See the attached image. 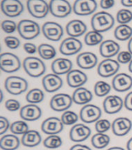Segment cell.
Here are the masks:
<instances>
[{"mask_svg": "<svg viewBox=\"0 0 132 150\" xmlns=\"http://www.w3.org/2000/svg\"><path fill=\"white\" fill-rule=\"evenodd\" d=\"M114 18L111 13L101 11L92 16L90 24L93 30L101 33L111 30L114 25Z\"/></svg>", "mask_w": 132, "mask_h": 150, "instance_id": "obj_1", "label": "cell"}, {"mask_svg": "<svg viewBox=\"0 0 132 150\" xmlns=\"http://www.w3.org/2000/svg\"><path fill=\"white\" fill-rule=\"evenodd\" d=\"M23 67L29 76L39 77L46 72V65L43 60L36 57H27L23 62Z\"/></svg>", "mask_w": 132, "mask_h": 150, "instance_id": "obj_2", "label": "cell"}, {"mask_svg": "<svg viewBox=\"0 0 132 150\" xmlns=\"http://www.w3.org/2000/svg\"><path fill=\"white\" fill-rule=\"evenodd\" d=\"M17 30L22 38L29 40L38 37L40 27L36 22L30 19H22L18 24Z\"/></svg>", "mask_w": 132, "mask_h": 150, "instance_id": "obj_3", "label": "cell"}, {"mask_svg": "<svg viewBox=\"0 0 132 150\" xmlns=\"http://www.w3.org/2000/svg\"><path fill=\"white\" fill-rule=\"evenodd\" d=\"M5 88L10 94L19 95L28 88V82L25 78L19 76H9L5 81Z\"/></svg>", "mask_w": 132, "mask_h": 150, "instance_id": "obj_4", "label": "cell"}, {"mask_svg": "<svg viewBox=\"0 0 132 150\" xmlns=\"http://www.w3.org/2000/svg\"><path fill=\"white\" fill-rule=\"evenodd\" d=\"M0 67L2 71L6 73H13L20 69L21 62L16 54L6 52L0 56Z\"/></svg>", "mask_w": 132, "mask_h": 150, "instance_id": "obj_5", "label": "cell"}, {"mask_svg": "<svg viewBox=\"0 0 132 150\" xmlns=\"http://www.w3.org/2000/svg\"><path fill=\"white\" fill-rule=\"evenodd\" d=\"M26 6L29 13L36 19L46 17L49 12V6L44 0H28Z\"/></svg>", "mask_w": 132, "mask_h": 150, "instance_id": "obj_6", "label": "cell"}, {"mask_svg": "<svg viewBox=\"0 0 132 150\" xmlns=\"http://www.w3.org/2000/svg\"><path fill=\"white\" fill-rule=\"evenodd\" d=\"M49 6L50 13L57 18L66 17L73 9L71 3L66 0H51Z\"/></svg>", "mask_w": 132, "mask_h": 150, "instance_id": "obj_7", "label": "cell"}, {"mask_svg": "<svg viewBox=\"0 0 132 150\" xmlns=\"http://www.w3.org/2000/svg\"><path fill=\"white\" fill-rule=\"evenodd\" d=\"M101 115L102 112L100 108L91 104L83 105V107L80 111V120L87 124L97 122L101 117Z\"/></svg>", "mask_w": 132, "mask_h": 150, "instance_id": "obj_8", "label": "cell"}, {"mask_svg": "<svg viewBox=\"0 0 132 150\" xmlns=\"http://www.w3.org/2000/svg\"><path fill=\"white\" fill-rule=\"evenodd\" d=\"M73 98L71 95L64 93L55 94L49 101V106L55 112H66L73 104Z\"/></svg>", "mask_w": 132, "mask_h": 150, "instance_id": "obj_9", "label": "cell"}, {"mask_svg": "<svg viewBox=\"0 0 132 150\" xmlns=\"http://www.w3.org/2000/svg\"><path fill=\"white\" fill-rule=\"evenodd\" d=\"M120 69L118 61L111 58L104 59L98 64L97 74L102 77H110L117 74Z\"/></svg>", "mask_w": 132, "mask_h": 150, "instance_id": "obj_10", "label": "cell"}, {"mask_svg": "<svg viewBox=\"0 0 132 150\" xmlns=\"http://www.w3.org/2000/svg\"><path fill=\"white\" fill-rule=\"evenodd\" d=\"M44 37L50 41H59L64 36V30L61 25L56 22H47L42 26Z\"/></svg>", "mask_w": 132, "mask_h": 150, "instance_id": "obj_11", "label": "cell"}, {"mask_svg": "<svg viewBox=\"0 0 132 150\" xmlns=\"http://www.w3.org/2000/svg\"><path fill=\"white\" fill-rule=\"evenodd\" d=\"M1 9L5 15L9 17H17L24 10L23 4L19 0H2Z\"/></svg>", "mask_w": 132, "mask_h": 150, "instance_id": "obj_12", "label": "cell"}, {"mask_svg": "<svg viewBox=\"0 0 132 150\" xmlns=\"http://www.w3.org/2000/svg\"><path fill=\"white\" fill-rule=\"evenodd\" d=\"M97 3L94 0H76L73 6V11L76 15L89 16L96 11Z\"/></svg>", "mask_w": 132, "mask_h": 150, "instance_id": "obj_13", "label": "cell"}, {"mask_svg": "<svg viewBox=\"0 0 132 150\" xmlns=\"http://www.w3.org/2000/svg\"><path fill=\"white\" fill-rule=\"evenodd\" d=\"M83 47L80 40L74 37H67L62 41L60 46V52L65 56H72L79 53Z\"/></svg>", "mask_w": 132, "mask_h": 150, "instance_id": "obj_14", "label": "cell"}, {"mask_svg": "<svg viewBox=\"0 0 132 150\" xmlns=\"http://www.w3.org/2000/svg\"><path fill=\"white\" fill-rule=\"evenodd\" d=\"M64 123L57 117H49L45 119L41 125V130L49 135H57L64 130Z\"/></svg>", "mask_w": 132, "mask_h": 150, "instance_id": "obj_15", "label": "cell"}, {"mask_svg": "<svg viewBox=\"0 0 132 150\" xmlns=\"http://www.w3.org/2000/svg\"><path fill=\"white\" fill-rule=\"evenodd\" d=\"M124 105L123 99L117 95H108L103 102V108L107 114L114 115L119 112Z\"/></svg>", "mask_w": 132, "mask_h": 150, "instance_id": "obj_16", "label": "cell"}, {"mask_svg": "<svg viewBox=\"0 0 132 150\" xmlns=\"http://www.w3.org/2000/svg\"><path fill=\"white\" fill-rule=\"evenodd\" d=\"M91 135V129L84 124H76L70 130V139L74 142L87 140Z\"/></svg>", "mask_w": 132, "mask_h": 150, "instance_id": "obj_17", "label": "cell"}, {"mask_svg": "<svg viewBox=\"0 0 132 150\" xmlns=\"http://www.w3.org/2000/svg\"><path fill=\"white\" fill-rule=\"evenodd\" d=\"M112 88L116 91L124 92L132 88V77L128 74H117L112 80Z\"/></svg>", "mask_w": 132, "mask_h": 150, "instance_id": "obj_18", "label": "cell"}, {"mask_svg": "<svg viewBox=\"0 0 132 150\" xmlns=\"http://www.w3.org/2000/svg\"><path fill=\"white\" fill-rule=\"evenodd\" d=\"M132 128V122L126 117H119L112 123V132L117 136H124L130 132Z\"/></svg>", "mask_w": 132, "mask_h": 150, "instance_id": "obj_19", "label": "cell"}, {"mask_svg": "<svg viewBox=\"0 0 132 150\" xmlns=\"http://www.w3.org/2000/svg\"><path fill=\"white\" fill-rule=\"evenodd\" d=\"M42 84L46 91L49 93L56 92L62 88L63 80L59 75L55 74H48L43 77Z\"/></svg>", "mask_w": 132, "mask_h": 150, "instance_id": "obj_20", "label": "cell"}, {"mask_svg": "<svg viewBox=\"0 0 132 150\" xmlns=\"http://www.w3.org/2000/svg\"><path fill=\"white\" fill-rule=\"evenodd\" d=\"M19 115L22 119L25 121H33L38 120L42 116V110L38 105H33V104H29V105H24L21 108Z\"/></svg>", "mask_w": 132, "mask_h": 150, "instance_id": "obj_21", "label": "cell"}, {"mask_svg": "<svg viewBox=\"0 0 132 150\" xmlns=\"http://www.w3.org/2000/svg\"><path fill=\"white\" fill-rule=\"evenodd\" d=\"M88 76L82 71L74 69L66 74V83L71 88H80L88 81Z\"/></svg>", "mask_w": 132, "mask_h": 150, "instance_id": "obj_22", "label": "cell"}, {"mask_svg": "<svg viewBox=\"0 0 132 150\" xmlns=\"http://www.w3.org/2000/svg\"><path fill=\"white\" fill-rule=\"evenodd\" d=\"M120 45L112 40H106L100 43L99 51L103 57L109 59L118 55L120 53Z\"/></svg>", "mask_w": 132, "mask_h": 150, "instance_id": "obj_23", "label": "cell"}, {"mask_svg": "<svg viewBox=\"0 0 132 150\" xmlns=\"http://www.w3.org/2000/svg\"><path fill=\"white\" fill-rule=\"evenodd\" d=\"M97 57L92 52H83L77 57V64L83 70L94 68L97 64Z\"/></svg>", "mask_w": 132, "mask_h": 150, "instance_id": "obj_24", "label": "cell"}, {"mask_svg": "<svg viewBox=\"0 0 132 150\" xmlns=\"http://www.w3.org/2000/svg\"><path fill=\"white\" fill-rule=\"evenodd\" d=\"M73 63L67 58H56L51 64L53 74L56 75L67 74L72 71Z\"/></svg>", "mask_w": 132, "mask_h": 150, "instance_id": "obj_25", "label": "cell"}, {"mask_svg": "<svg viewBox=\"0 0 132 150\" xmlns=\"http://www.w3.org/2000/svg\"><path fill=\"white\" fill-rule=\"evenodd\" d=\"M88 27L82 20L73 19L66 24V32L71 37H79L87 32Z\"/></svg>", "mask_w": 132, "mask_h": 150, "instance_id": "obj_26", "label": "cell"}, {"mask_svg": "<svg viewBox=\"0 0 132 150\" xmlns=\"http://www.w3.org/2000/svg\"><path fill=\"white\" fill-rule=\"evenodd\" d=\"M72 98L73 101L77 105H86L93 100V94L88 88L80 87L73 91Z\"/></svg>", "mask_w": 132, "mask_h": 150, "instance_id": "obj_27", "label": "cell"}, {"mask_svg": "<svg viewBox=\"0 0 132 150\" xmlns=\"http://www.w3.org/2000/svg\"><path fill=\"white\" fill-rule=\"evenodd\" d=\"M42 137L40 132L36 130H29L21 138V142L24 146L26 147H36L40 144Z\"/></svg>", "mask_w": 132, "mask_h": 150, "instance_id": "obj_28", "label": "cell"}, {"mask_svg": "<svg viewBox=\"0 0 132 150\" xmlns=\"http://www.w3.org/2000/svg\"><path fill=\"white\" fill-rule=\"evenodd\" d=\"M19 146L20 140L14 134L3 135L0 140V147L2 150H16Z\"/></svg>", "mask_w": 132, "mask_h": 150, "instance_id": "obj_29", "label": "cell"}, {"mask_svg": "<svg viewBox=\"0 0 132 150\" xmlns=\"http://www.w3.org/2000/svg\"><path fill=\"white\" fill-rule=\"evenodd\" d=\"M114 37L120 41L130 40L132 37V28L127 24L117 26L114 32Z\"/></svg>", "mask_w": 132, "mask_h": 150, "instance_id": "obj_30", "label": "cell"}, {"mask_svg": "<svg viewBox=\"0 0 132 150\" xmlns=\"http://www.w3.org/2000/svg\"><path fill=\"white\" fill-rule=\"evenodd\" d=\"M111 139L105 133H97L91 138V144L94 148L102 149L108 146Z\"/></svg>", "mask_w": 132, "mask_h": 150, "instance_id": "obj_31", "label": "cell"}, {"mask_svg": "<svg viewBox=\"0 0 132 150\" xmlns=\"http://www.w3.org/2000/svg\"><path fill=\"white\" fill-rule=\"evenodd\" d=\"M38 53L43 60H51L56 55V50L54 47L48 43H42L39 46Z\"/></svg>", "mask_w": 132, "mask_h": 150, "instance_id": "obj_32", "label": "cell"}, {"mask_svg": "<svg viewBox=\"0 0 132 150\" xmlns=\"http://www.w3.org/2000/svg\"><path fill=\"white\" fill-rule=\"evenodd\" d=\"M44 93L41 89L32 88L26 94V100L30 104H39L44 100Z\"/></svg>", "mask_w": 132, "mask_h": 150, "instance_id": "obj_33", "label": "cell"}, {"mask_svg": "<svg viewBox=\"0 0 132 150\" xmlns=\"http://www.w3.org/2000/svg\"><path fill=\"white\" fill-rule=\"evenodd\" d=\"M84 42L90 47L98 45L99 43L103 42V36L100 33L97 32L95 30H91L86 33L84 37Z\"/></svg>", "mask_w": 132, "mask_h": 150, "instance_id": "obj_34", "label": "cell"}, {"mask_svg": "<svg viewBox=\"0 0 132 150\" xmlns=\"http://www.w3.org/2000/svg\"><path fill=\"white\" fill-rule=\"evenodd\" d=\"M9 129L14 135H24L29 131V126L25 121H16L11 124Z\"/></svg>", "mask_w": 132, "mask_h": 150, "instance_id": "obj_35", "label": "cell"}, {"mask_svg": "<svg viewBox=\"0 0 132 150\" xmlns=\"http://www.w3.org/2000/svg\"><path fill=\"white\" fill-rule=\"evenodd\" d=\"M62 145H63V140L57 135H49L43 141V146L46 148L51 149L60 148Z\"/></svg>", "mask_w": 132, "mask_h": 150, "instance_id": "obj_36", "label": "cell"}, {"mask_svg": "<svg viewBox=\"0 0 132 150\" xmlns=\"http://www.w3.org/2000/svg\"><path fill=\"white\" fill-rule=\"evenodd\" d=\"M111 86L106 81H99L94 85V93L97 97H104L110 93Z\"/></svg>", "mask_w": 132, "mask_h": 150, "instance_id": "obj_37", "label": "cell"}, {"mask_svg": "<svg viewBox=\"0 0 132 150\" xmlns=\"http://www.w3.org/2000/svg\"><path fill=\"white\" fill-rule=\"evenodd\" d=\"M60 119L64 125H74L78 121V115L76 112L67 110L62 114Z\"/></svg>", "mask_w": 132, "mask_h": 150, "instance_id": "obj_38", "label": "cell"}, {"mask_svg": "<svg viewBox=\"0 0 132 150\" xmlns=\"http://www.w3.org/2000/svg\"><path fill=\"white\" fill-rule=\"evenodd\" d=\"M116 19L121 25L128 23L132 20V12L127 9H121L117 12Z\"/></svg>", "mask_w": 132, "mask_h": 150, "instance_id": "obj_39", "label": "cell"}, {"mask_svg": "<svg viewBox=\"0 0 132 150\" xmlns=\"http://www.w3.org/2000/svg\"><path fill=\"white\" fill-rule=\"evenodd\" d=\"M111 125L107 119H99L95 123V129L97 133H105L111 129Z\"/></svg>", "mask_w": 132, "mask_h": 150, "instance_id": "obj_40", "label": "cell"}, {"mask_svg": "<svg viewBox=\"0 0 132 150\" xmlns=\"http://www.w3.org/2000/svg\"><path fill=\"white\" fill-rule=\"evenodd\" d=\"M2 30L6 33H13L17 29L18 25L16 24L14 21L9 20V19H6V20H3L1 24Z\"/></svg>", "mask_w": 132, "mask_h": 150, "instance_id": "obj_41", "label": "cell"}, {"mask_svg": "<svg viewBox=\"0 0 132 150\" xmlns=\"http://www.w3.org/2000/svg\"><path fill=\"white\" fill-rule=\"evenodd\" d=\"M5 44L9 49H17L20 45V41L17 37H13V36H8L4 38Z\"/></svg>", "mask_w": 132, "mask_h": 150, "instance_id": "obj_42", "label": "cell"}, {"mask_svg": "<svg viewBox=\"0 0 132 150\" xmlns=\"http://www.w3.org/2000/svg\"><path fill=\"white\" fill-rule=\"evenodd\" d=\"M117 61L119 64H129L132 60V54L128 51H121L117 55Z\"/></svg>", "mask_w": 132, "mask_h": 150, "instance_id": "obj_43", "label": "cell"}, {"mask_svg": "<svg viewBox=\"0 0 132 150\" xmlns=\"http://www.w3.org/2000/svg\"><path fill=\"white\" fill-rule=\"evenodd\" d=\"M5 107L9 112H16L20 108V103L16 99H8L5 102Z\"/></svg>", "mask_w": 132, "mask_h": 150, "instance_id": "obj_44", "label": "cell"}, {"mask_svg": "<svg viewBox=\"0 0 132 150\" xmlns=\"http://www.w3.org/2000/svg\"><path fill=\"white\" fill-rule=\"evenodd\" d=\"M9 120L3 116L0 117V135H3L7 132V130L10 129Z\"/></svg>", "mask_w": 132, "mask_h": 150, "instance_id": "obj_45", "label": "cell"}, {"mask_svg": "<svg viewBox=\"0 0 132 150\" xmlns=\"http://www.w3.org/2000/svg\"><path fill=\"white\" fill-rule=\"evenodd\" d=\"M24 50L29 54H33L36 52V50H38V48L36 47L34 43H24L23 45Z\"/></svg>", "mask_w": 132, "mask_h": 150, "instance_id": "obj_46", "label": "cell"}, {"mask_svg": "<svg viewBox=\"0 0 132 150\" xmlns=\"http://www.w3.org/2000/svg\"><path fill=\"white\" fill-rule=\"evenodd\" d=\"M124 105L126 109L132 112V91L126 95L124 101Z\"/></svg>", "mask_w": 132, "mask_h": 150, "instance_id": "obj_47", "label": "cell"}, {"mask_svg": "<svg viewBox=\"0 0 132 150\" xmlns=\"http://www.w3.org/2000/svg\"><path fill=\"white\" fill-rule=\"evenodd\" d=\"M115 2L113 0H101L100 2V7L104 9H109L114 6Z\"/></svg>", "mask_w": 132, "mask_h": 150, "instance_id": "obj_48", "label": "cell"}, {"mask_svg": "<svg viewBox=\"0 0 132 150\" xmlns=\"http://www.w3.org/2000/svg\"><path fill=\"white\" fill-rule=\"evenodd\" d=\"M70 150H92L89 146L85 145H81V144H76L73 146Z\"/></svg>", "mask_w": 132, "mask_h": 150, "instance_id": "obj_49", "label": "cell"}, {"mask_svg": "<svg viewBox=\"0 0 132 150\" xmlns=\"http://www.w3.org/2000/svg\"><path fill=\"white\" fill-rule=\"evenodd\" d=\"M121 4L125 7H132V0H121Z\"/></svg>", "mask_w": 132, "mask_h": 150, "instance_id": "obj_50", "label": "cell"}, {"mask_svg": "<svg viewBox=\"0 0 132 150\" xmlns=\"http://www.w3.org/2000/svg\"><path fill=\"white\" fill-rule=\"evenodd\" d=\"M126 146H127V149L128 150H132V137L128 140Z\"/></svg>", "mask_w": 132, "mask_h": 150, "instance_id": "obj_51", "label": "cell"}, {"mask_svg": "<svg viewBox=\"0 0 132 150\" xmlns=\"http://www.w3.org/2000/svg\"><path fill=\"white\" fill-rule=\"evenodd\" d=\"M128 51L130 52L131 54H132V37L129 40V41H128Z\"/></svg>", "mask_w": 132, "mask_h": 150, "instance_id": "obj_52", "label": "cell"}, {"mask_svg": "<svg viewBox=\"0 0 132 150\" xmlns=\"http://www.w3.org/2000/svg\"><path fill=\"white\" fill-rule=\"evenodd\" d=\"M107 150H124L121 147H117V146H114V147H111V148L108 149Z\"/></svg>", "mask_w": 132, "mask_h": 150, "instance_id": "obj_53", "label": "cell"}, {"mask_svg": "<svg viewBox=\"0 0 132 150\" xmlns=\"http://www.w3.org/2000/svg\"><path fill=\"white\" fill-rule=\"evenodd\" d=\"M128 70L130 71L131 73H132V60L129 63V65H128Z\"/></svg>", "mask_w": 132, "mask_h": 150, "instance_id": "obj_54", "label": "cell"}]
</instances>
